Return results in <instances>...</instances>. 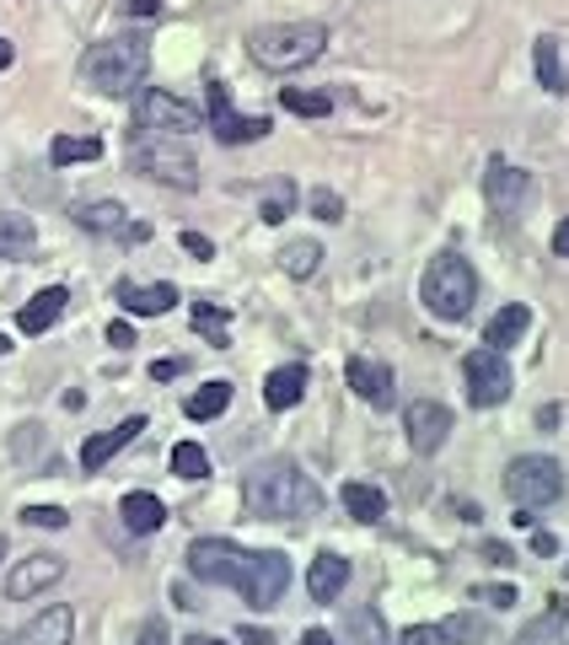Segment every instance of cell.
I'll return each mask as SVG.
<instances>
[{
    "label": "cell",
    "mask_w": 569,
    "mask_h": 645,
    "mask_svg": "<svg viewBox=\"0 0 569 645\" xmlns=\"http://www.w3.org/2000/svg\"><path fill=\"white\" fill-rule=\"evenodd\" d=\"M242 506L263 521H307L322 512V490L291 457H269L242 479Z\"/></svg>",
    "instance_id": "cell-1"
},
{
    "label": "cell",
    "mask_w": 569,
    "mask_h": 645,
    "mask_svg": "<svg viewBox=\"0 0 569 645\" xmlns=\"http://www.w3.org/2000/svg\"><path fill=\"white\" fill-rule=\"evenodd\" d=\"M145 64H151L145 38H103V44L86 49L81 75H86L92 92H103V97H125V92H134V86L145 81Z\"/></svg>",
    "instance_id": "cell-2"
},
{
    "label": "cell",
    "mask_w": 569,
    "mask_h": 645,
    "mask_svg": "<svg viewBox=\"0 0 569 645\" xmlns=\"http://www.w3.org/2000/svg\"><path fill=\"white\" fill-rule=\"evenodd\" d=\"M419 302L430 307V318L462 322L473 313V302H478V274H473V263L462 254H436L430 269H425V280H419Z\"/></svg>",
    "instance_id": "cell-3"
},
{
    "label": "cell",
    "mask_w": 569,
    "mask_h": 645,
    "mask_svg": "<svg viewBox=\"0 0 569 645\" xmlns=\"http://www.w3.org/2000/svg\"><path fill=\"white\" fill-rule=\"evenodd\" d=\"M322 49H328V27H322V22H274V27H258L253 38H248L253 64L280 70V75L312 64Z\"/></svg>",
    "instance_id": "cell-4"
},
{
    "label": "cell",
    "mask_w": 569,
    "mask_h": 645,
    "mask_svg": "<svg viewBox=\"0 0 569 645\" xmlns=\"http://www.w3.org/2000/svg\"><path fill=\"white\" fill-rule=\"evenodd\" d=\"M506 495L521 512H543L565 495V462L559 457H543V452H526L506 468Z\"/></svg>",
    "instance_id": "cell-5"
},
{
    "label": "cell",
    "mask_w": 569,
    "mask_h": 645,
    "mask_svg": "<svg viewBox=\"0 0 569 645\" xmlns=\"http://www.w3.org/2000/svg\"><path fill=\"white\" fill-rule=\"evenodd\" d=\"M129 167H134L140 178H151V184L199 189V167H193V156L178 145V140H167V134H140L134 151H129Z\"/></svg>",
    "instance_id": "cell-6"
},
{
    "label": "cell",
    "mask_w": 569,
    "mask_h": 645,
    "mask_svg": "<svg viewBox=\"0 0 569 645\" xmlns=\"http://www.w3.org/2000/svg\"><path fill=\"white\" fill-rule=\"evenodd\" d=\"M134 125L145 134H193V129H204V114L183 97H173L167 86H145L134 97Z\"/></svg>",
    "instance_id": "cell-7"
},
{
    "label": "cell",
    "mask_w": 569,
    "mask_h": 645,
    "mask_svg": "<svg viewBox=\"0 0 569 645\" xmlns=\"http://www.w3.org/2000/svg\"><path fill=\"white\" fill-rule=\"evenodd\" d=\"M462 377H467V403L473 409H495L510 398V366L500 350H467L462 355Z\"/></svg>",
    "instance_id": "cell-8"
},
{
    "label": "cell",
    "mask_w": 569,
    "mask_h": 645,
    "mask_svg": "<svg viewBox=\"0 0 569 645\" xmlns=\"http://www.w3.org/2000/svg\"><path fill=\"white\" fill-rule=\"evenodd\" d=\"M285 586H291V560L280 554V549H248V565H242V580H237V591L253 602V608H274L280 597H285Z\"/></svg>",
    "instance_id": "cell-9"
},
{
    "label": "cell",
    "mask_w": 569,
    "mask_h": 645,
    "mask_svg": "<svg viewBox=\"0 0 569 645\" xmlns=\"http://www.w3.org/2000/svg\"><path fill=\"white\" fill-rule=\"evenodd\" d=\"M242 565H248V549H237L232 538H193L189 543V576L210 580V586H232L237 591Z\"/></svg>",
    "instance_id": "cell-10"
},
{
    "label": "cell",
    "mask_w": 569,
    "mask_h": 645,
    "mask_svg": "<svg viewBox=\"0 0 569 645\" xmlns=\"http://www.w3.org/2000/svg\"><path fill=\"white\" fill-rule=\"evenodd\" d=\"M403 431H408V447L419 452V457H430V452H441L446 436H451V409L436 403V398H414V403L403 409Z\"/></svg>",
    "instance_id": "cell-11"
},
{
    "label": "cell",
    "mask_w": 569,
    "mask_h": 645,
    "mask_svg": "<svg viewBox=\"0 0 569 645\" xmlns=\"http://www.w3.org/2000/svg\"><path fill=\"white\" fill-rule=\"evenodd\" d=\"M204 103H210V129H215L221 145H242V140H263V134H269V119H242V114H232V97H226L221 81L204 86Z\"/></svg>",
    "instance_id": "cell-12"
},
{
    "label": "cell",
    "mask_w": 569,
    "mask_h": 645,
    "mask_svg": "<svg viewBox=\"0 0 569 645\" xmlns=\"http://www.w3.org/2000/svg\"><path fill=\"white\" fill-rule=\"evenodd\" d=\"M64 576V560L60 554H27L11 576H5V597L11 602H27V597H38V591H49L55 580Z\"/></svg>",
    "instance_id": "cell-13"
},
{
    "label": "cell",
    "mask_w": 569,
    "mask_h": 645,
    "mask_svg": "<svg viewBox=\"0 0 569 645\" xmlns=\"http://www.w3.org/2000/svg\"><path fill=\"white\" fill-rule=\"evenodd\" d=\"M114 296L125 302V313H134V318H162V313H173V307H178V285H167V280H156V285L119 280V285H114Z\"/></svg>",
    "instance_id": "cell-14"
},
{
    "label": "cell",
    "mask_w": 569,
    "mask_h": 645,
    "mask_svg": "<svg viewBox=\"0 0 569 645\" xmlns=\"http://www.w3.org/2000/svg\"><path fill=\"white\" fill-rule=\"evenodd\" d=\"M349 387H355V398H366L371 409H392V403H398V387H392V366H381V361H366V355H355V361H349Z\"/></svg>",
    "instance_id": "cell-15"
},
{
    "label": "cell",
    "mask_w": 569,
    "mask_h": 645,
    "mask_svg": "<svg viewBox=\"0 0 569 645\" xmlns=\"http://www.w3.org/2000/svg\"><path fill=\"white\" fill-rule=\"evenodd\" d=\"M70 641H75V613L64 602L44 608L38 619H27L22 635H16V645H70Z\"/></svg>",
    "instance_id": "cell-16"
},
{
    "label": "cell",
    "mask_w": 569,
    "mask_h": 645,
    "mask_svg": "<svg viewBox=\"0 0 569 645\" xmlns=\"http://www.w3.org/2000/svg\"><path fill=\"white\" fill-rule=\"evenodd\" d=\"M125 215L129 210L119 199H86V204H75V226L81 232H129V237H145V226H129Z\"/></svg>",
    "instance_id": "cell-17"
},
{
    "label": "cell",
    "mask_w": 569,
    "mask_h": 645,
    "mask_svg": "<svg viewBox=\"0 0 569 645\" xmlns=\"http://www.w3.org/2000/svg\"><path fill=\"white\" fill-rule=\"evenodd\" d=\"M140 431H145V414H129L125 425H114V431H103V436H92V442L81 447V468H86V473H97V468H103V462H108L114 452H125L129 442L140 436Z\"/></svg>",
    "instance_id": "cell-18"
},
{
    "label": "cell",
    "mask_w": 569,
    "mask_h": 645,
    "mask_svg": "<svg viewBox=\"0 0 569 645\" xmlns=\"http://www.w3.org/2000/svg\"><path fill=\"white\" fill-rule=\"evenodd\" d=\"M64 307H70V291H64V285H49V291H38V296L16 313V328H22V333H49V328L64 318Z\"/></svg>",
    "instance_id": "cell-19"
},
{
    "label": "cell",
    "mask_w": 569,
    "mask_h": 645,
    "mask_svg": "<svg viewBox=\"0 0 569 645\" xmlns=\"http://www.w3.org/2000/svg\"><path fill=\"white\" fill-rule=\"evenodd\" d=\"M349 586V560L344 554H317L312 571H307V591H312V602H339V591Z\"/></svg>",
    "instance_id": "cell-20"
},
{
    "label": "cell",
    "mask_w": 569,
    "mask_h": 645,
    "mask_svg": "<svg viewBox=\"0 0 569 645\" xmlns=\"http://www.w3.org/2000/svg\"><path fill=\"white\" fill-rule=\"evenodd\" d=\"M532 189V178L521 173V167H506V162H489V178H484V194H489V204L500 210V215H515V204H521V194Z\"/></svg>",
    "instance_id": "cell-21"
},
{
    "label": "cell",
    "mask_w": 569,
    "mask_h": 645,
    "mask_svg": "<svg viewBox=\"0 0 569 645\" xmlns=\"http://www.w3.org/2000/svg\"><path fill=\"white\" fill-rule=\"evenodd\" d=\"M301 398H307V366H301V361L269 372V383H263V403H269V409H296Z\"/></svg>",
    "instance_id": "cell-22"
},
{
    "label": "cell",
    "mask_w": 569,
    "mask_h": 645,
    "mask_svg": "<svg viewBox=\"0 0 569 645\" xmlns=\"http://www.w3.org/2000/svg\"><path fill=\"white\" fill-rule=\"evenodd\" d=\"M119 516H125L129 532H140V538H145V532H156V527L167 521V506H162V501H156L151 490H134V495H125Z\"/></svg>",
    "instance_id": "cell-23"
},
{
    "label": "cell",
    "mask_w": 569,
    "mask_h": 645,
    "mask_svg": "<svg viewBox=\"0 0 569 645\" xmlns=\"http://www.w3.org/2000/svg\"><path fill=\"white\" fill-rule=\"evenodd\" d=\"M526 328H532V313H526L521 302H510V307H500V313L489 318V328H484V344H489V350H506V344H515Z\"/></svg>",
    "instance_id": "cell-24"
},
{
    "label": "cell",
    "mask_w": 569,
    "mask_h": 645,
    "mask_svg": "<svg viewBox=\"0 0 569 645\" xmlns=\"http://www.w3.org/2000/svg\"><path fill=\"white\" fill-rule=\"evenodd\" d=\"M33 248H38V226L27 215L0 210V258H27Z\"/></svg>",
    "instance_id": "cell-25"
},
{
    "label": "cell",
    "mask_w": 569,
    "mask_h": 645,
    "mask_svg": "<svg viewBox=\"0 0 569 645\" xmlns=\"http://www.w3.org/2000/svg\"><path fill=\"white\" fill-rule=\"evenodd\" d=\"M339 501H344V512L355 516V521H381L387 516V495H381L377 484H360V479H349L339 490Z\"/></svg>",
    "instance_id": "cell-26"
},
{
    "label": "cell",
    "mask_w": 569,
    "mask_h": 645,
    "mask_svg": "<svg viewBox=\"0 0 569 645\" xmlns=\"http://www.w3.org/2000/svg\"><path fill=\"white\" fill-rule=\"evenodd\" d=\"M317 263H322V248H317L312 237H296V243L280 248V269H285L291 280H312Z\"/></svg>",
    "instance_id": "cell-27"
},
{
    "label": "cell",
    "mask_w": 569,
    "mask_h": 645,
    "mask_svg": "<svg viewBox=\"0 0 569 645\" xmlns=\"http://www.w3.org/2000/svg\"><path fill=\"white\" fill-rule=\"evenodd\" d=\"M103 156V140L97 134H60L55 145H49V162L55 167H70V162H97Z\"/></svg>",
    "instance_id": "cell-28"
},
{
    "label": "cell",
    "mask_w": 569,
    "mask_h": 645,
    "mask_svg": "<svg viewBox=\"0 0 569 645\" xmlns=\"http://www.w3.org/2000/svg\"><path fill=\"white\" fill-rule=\"evenodd\" d=\"M344 635L355 645H387V619L377 608H349L344 613Z\"/></svg>",
    "instance_id": "cell-29"
},
{
    "label": "cell",
    "mask_w": 569,
    "mask_h": 645,
    "mask_svg": "<svg viewBox=\"0 0 569 645\" xmlns=\"http://www.w3.org/2000/svg\"><path fill=\"white\" fill-rule=\"evenodd\" d=\"M226 403H232V383H204L199 392H189L183 414L189 420H215V414H226Z\"/></svg>",
    "instance_id": "cell-30"
},
{
    "label": "cell",
    "mask_w": 569,
    "mask_h": 645,
    "mask_svg": "<svg viewBox=\"0 0 569 645\" xmlns=\"http://www.w3.org/2000/svg\"><path fill=\"white\" fill-rule=\"evenodd\" d=\"M537 81L548 92H565V60H559V38H537Z\"/></svg>",
    "instance_id": "cell-31"
},
{
    "label": "cell",
    "mask_w": 569,
    "mask_h": 645,
    "mask_svg": "<svg viewBox=\"0 0 569 645\" xmlns=\"http://www.w3.org/2000/svg\"><path fill=\"white\" fill-rule=\"evenodd\" d=\"M280 103H285V114H301V119H322V114H333V97H328V92H301V86H285Z\"/></svg>",
    "instance_id": "cell-32"
},
{
    "label": "cell",
    "mask_w": 569,
    "mask_h": 645,
    "mask_svg": "<svg viewBox=\"0 0 569 645\" xmlns=\"http://www.w3.org/2000/svg\"><path fill=\"white\" fill-rule=\"evenodd\" d=\"M436 630H441V645H467V641H484L489 624H484L478 613H451V619H441Z\"/></svg>",
    "instance_id": "cell-33"
},
{
    "label": "cell",
    "mask_w": 569,
    "mask_h": 645,
    "mask_svg": "<svg viewBox=\"0 0 569 645\" xmlns=\"http://www.w3.org/2000/svg\"><path fill=\"white\" fill-rule=\"evenodd\" d=\"M173 473L178 479H210V452L199 447V442H178L173 447Z\"/></svg>",
    "instance_id": "cell-34"
},
{
    "label": "cell",
    "mask_w": 569,
    "mask_h": 645,
    "mask_svg": "<svg viewBox=\"0 0 569 645\" xmlns=\"http://www.w3.org/2000/svg\"><path fill=\"white\" fill-rule=\"evenodd\" d=\"M291 210H296V184H291V178H280L274 189L263 194V204H258V215H263L269 226H280V221H285Z\"/></svg>",
    "instance_id": "cell-35"
},
{
    "label": "cell",
    "mask_w": 569,
    "mask_h": 645,
    "mask_svg": "<svg viewBox=\"0 0 569 645\" xmlns=\"http://www.w3.org/2000/svg\"><path fill=\"white\" fill-rule=\"evenodd\" d=\"M515 645H565V624H559V608L554 613H543V619H532L526 630H521V641Z\"/></svg>",
    "instance_id": "cell-36"
},
{
    "label": "cell",
    "mask_w": 569,
    "mask_h": 645,
    "mask_svg": "<svg viewBox=\"0 0 569 645\" xmlns=\"http://www.w3.org/2000/svg\"><path fill=\"white\" fill-rule=\"evenodd\" d=\"M193 328H204L210 333V344H221L226 350V307H210V302H193Z\"/></svg>",
    "instance_id": "cell-37"
},
{
    "label": "cell",
    "mask_w": 569,
    "mask_h": 645,
    "mask_svg": "<svg viewBox=\"0 0 569 645\" xmlns=\"http://www.w3.org/2000/svg\"><path fill=\"white\" fill-rule=\"evenodd\" d=\"M22 521H27V527H49V532H60L64 521H70V512H60V506H22Z\"/></svg>",
    "instance_id": "cell-38"
},
{
    "label": "cell",
    "mask_w": 569,
    "mask_h": 645,
    "mask_svg": "<svg viewBox=\"0 0 569 645\" xmlns=\"http://www.w3.org/2000/svg\"><path fill=\"white\" fill-rule=\"evenodd\" d=\"M312 215L317 221H339V215H344V199H339L333 189H317L312 194Z\"/></svg>",
    "instance_id": "cell-39"
},
{
    "label": "cell",
    "mask_w": 569,
    "mask_h": 645,
    "mask_svg": "<svg viewBox=\"0 0 569 645\" xmlns=\"http://www.w3.org/2000/svg\"><path fill=\"white\" fill-rule=\"evenodd\" d=\"M473 597L489 608H515V586H473Z\"/></svg>",
    "instance_id": "cell-40"
},
{
    "label": "cell",
    "mask_w": 569,
    "mask_h": 645,
    "mask_svg": "<svg viewBox=\"0 0 569 645\" xmlns=\"http://www.w3.org/2000/svg\"><path fill=\"white\" fill-rule=\"evenodd\" d=\"M398 645H441V630H436V624H408V630L398 635Z\"/></svg>",
    "instance_id": "cell-41"
},
{
    "label": "cell",
    "mask_w": 569,
    "mask_h": 645,
    "mask_svg": "<svg viewBox=\"0 0 569 645\" xmlns=\"http://www.w3.org/2000/svg\"><path fill=\"white\" fill-rule=\"evenodd\" d=\"M134 645H167V624H162V619H145V624H140V641Z\"/></svg>",
    "instance_id": "cell-42"
},
{
    "label": "cell",
    "mask_w": 569,
    "mask_h": 645,
    "mask_svg": "<svg viewBox=\"0 0 569 645\" xmlns=\"http://www.w3.org/2000/svg\"><path fill=\"white\" fill-rule=\"evenodd\" d=\"M108 344H114V350H129V344H134V328H129L125 318L108 322Z\"/></svg>",
    "instance_id": "cell-43"
},
{
    "label": "cell",
    "mask_w": 569,
    "mask_h": 645,
    "mask_svg": "<svg viewBox=\"0 0 569 645\" xmlns=\"http://www.w3.org/2000/svg\"><path fill=\"white\" fill-rule=\"evenodd\" d=\"M183 248H189L193 258H215V243H210V237H199V232H183Z\"/></svg>",
    "instance_id": "cell-44"
},
{
    "label": "cell",
    "mask_w": 569,
    "mask_h": 645,
    "mask_svg": "<svg viewBox=\"0 0 569 645\" xmlns=\"http://www.w3.org/2000/svg\"><path fill=\"white\" fill-rule=\"evenodd\" d=\"M125 5V16H156L162 11V0H119Z\"/></svg>",
    "instance_id": "cell-45"
},
{
    "label": "cell",
    "mask_w": 569,
    "mask_h": 645,
    "mask_svg": "<svg viewBox=\"0 0 569 645\" xmlns=\"http://www.w3.org/2000/svg\"><path fill=\"white\" fill-rule=\"evenodd\" d=\"M237 641H242V645H274V635H269V630H253V624H242V630H237Z\"/></svg>",
    "instance_id": "cell-46"
},
{
    "label": "cell",
    "mask_w": 569,
    "mask_h": 645,
    "mask_svg": "<svg viewBox=\"0 0 569 645\" xmlns=\"http://www.w3.org/2000/svg\"><path fill=\"white\" fill-rule=\"evenodd\" d=\"M178 372H183V361H156V366H151V377H156V383H173Z\"/></svg>",
    "instance_id": "cell-47"
},
{
    "label": "cell",
    "mask_w": 569,
    "mask_h": 645,
    "mask_svg": "<svg viewBox=\"0 0 569 645\" xmlns=\"http://www.w3.org/2000/svg\"><path fill=\"white\" fill-rule=\"evenodd\" d=\"M532 554H559V538L554 532H532Z\"/></svg>",
    "instance_id": "cell-48"
},
{
    "label": "cell",
    "mask_w": 569,
    "mask_h": 645,
    "mask_svg": "<svg viewBox=\"0 0 569 645\" xmlns=\"http://www.w3.org/2000/svg\"><path fill=\"white\" fill-rule=\"evenodd\" d=\"M554 254H559V258H569V215L559 221V232H554Z\"/></svg>",
    "instance_id": "cell-49"
},
{
    "label": "cell",
    "mask_w": 569,
    "mask_h": 645,
    "mask_svg": "<svg viewBox=\"0 0 569 645\" xmlns=\"http://www.w3.org/2000/svg\"><path fill=\"white\" fill-rule=\"evenodd\" d=\"M484 554H489V560H495V565H515V560H510V549H506V543H489V549H484Z\"/></svg>",
    "instance_id": "cell-50"
},
{
    "label": "cell",
    "mask_w": 569,
    "mask_h": 645,
    "mask_svg": "<svg viewBox=\"0 0 569 645\" xmlns=\"http://www.w3.org/2000/svg\"><path fill=\"white\" fill-rule=\"evenodd\" d=\"M301 645H339V641H333L328 630H307V635H301Z\"/></svg>",
    "instance_id": "cell-51"
},
{
    "label": "cell",
    "mask_w": 569,
    "mask_h": 645,
    "mask_svg": "<svg viewBox=\"0 0 569 645\" xmlns=\"http://www.w3.org/2000/svg\"><path fill=\"white\" fill-rule=\"evenodd\" d=\"M183 645H226V641H215V635H189Z\"/></svg>",
    "instance_id": "cell-52"
},
{
    "label": "cell",
    "mask_w": 569,
    "mask_h": 645,
    "mask_svg": "<svg viewBox=\"0 0 569 645\" xmlns=\"http://www.w3.org/2000/svg\"><path fill=\"white\" fill-rule=\"evenodd\" d=\"M5 64H11V44L0 38V70H5Z\"/></svg>",
    "instance_id": "cell-53"
},
{
    "label": "cell",
    "mask_w": 569,
    "mask_h": 645,
    "mask_svg": "<svg viewBox=\"0 0 569 645\" xmlns=\"http://www.w3.org/2000/svg\"><path fill=\"white\" fill-rule=\"evenodd\" d=\"M5 350H11V339H5V333H0V355H5Z\"/></svg>",
    "instance_id": "cell-54"
},
{
    "label": "cell",
    "mask_w": 569,
    "mask_h": 645,
    "mask_svg": "<svg viewBox=\"0 0 569 645\" xmlns=\"http://www.w3.org/2000/svg\"><path fill=\"white\" fill-rule=\"evenodd\" d=\"M0 645H16V641H11V635H0Z\"/></svg>",
    "instance_id": "cell-55"
},
{
    "label": "cell",
    "mask_w": 569,
    "mask_h": 645,
    "mask_svg": "<svg viewBox=\"0 0 569 645\" xmlns=\"http://www.w3.org/2000/svg\"><path fill=\"white\" fill-rule=\"evenodd\" d=\"M0 560H5V538H0Z\"/></svg>",
    "instance_id": "cell-56"
}]
</instances>
